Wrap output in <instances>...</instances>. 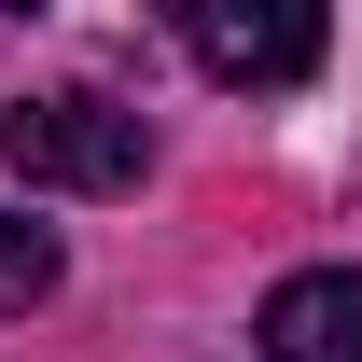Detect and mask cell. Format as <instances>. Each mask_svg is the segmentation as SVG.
<instances>
[{"instance_id":"cell-2","label":"cell","mask_w":362,"mask_h":362,"mask_svg":"<svg viewBox=\"0 0 362 362\" xmlns=\"http://www.w3.org/2000/svg\"><path fill=\"white\" fill-rule=\"evenodd\" d=\"M181 42L223 84H307L320 70V14L307 0H181Z\"/></svg>"},{"instance_id":"cell-1","label":"cell","mask_w":362,"mask_h":362,"mask_svg":"<svg viewBox=\"0 0 362 362\" xmlns=\"http://www.w3.org/2000/svg\"><path fill=\"white\" fill-rule=\"evenodd\" d=\"M0 153H14V181H42V195H126L139 168H153V139H139L126 98H14L0 112Z\"/></svg>"},{"instance_id":"cell-4","label":"cell","mask_w":362,"mask_h":362,"mask_svg":"<svg viewBox=\"0 0 362 362\" xmlns=\"http://www.w3.org/2000/svg\"><path fill=\"white\" fill-rule=\"evenodd\" d=\"M56 265H70V251H56V223H28V209H14V223H0V307H42Z\"/></svg>"},{"instance_id":"cell-3","label":"cell","mask_w":362,"mask_h":362,"mask_svg":"<svg viewBox=\"0 0 362 362\" xmlns=\"http://www.w3.org/2000/svg\"><path fill=\"white\" fill-rule=\"evenodd\" d=\"M251 349H265V362H362V265H307V279H279L265 320H251Z\"/></svg>"}]
</instances>
